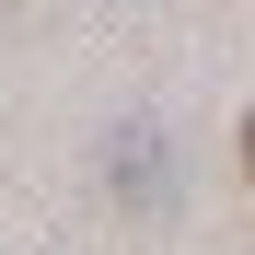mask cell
Masks as SVG:
<instances>
[{"mask_svg": "<svg viewBox=\"0 0 255 255\" xmlns=\"http://www.w3.org/2000/svg\"><path fill=\"white\" fill-rule=\"evenodd\" d=\"M244 174H255V116H244Z\"/></svg>", "mask_w": 255, "mask_h": 255, "instance_id": "1", "label": "cell"}]
</instances>
